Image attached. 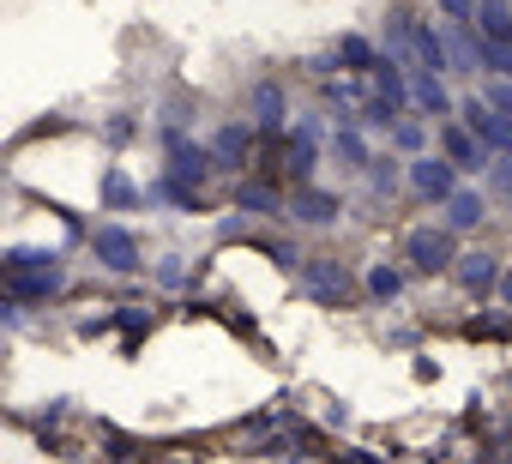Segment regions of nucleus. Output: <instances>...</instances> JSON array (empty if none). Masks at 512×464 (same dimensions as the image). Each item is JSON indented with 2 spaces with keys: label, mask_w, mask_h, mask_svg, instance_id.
Here are the masks:
<instances>
[{
  "label": "nucleus",
  "mask_w": 512,
  "mask_h": 464,
  "mask_svg": "<svg viewBox=\"0 0 512 464\" xmlns=\"http://www.w3.org/2000/svg\"><path fill=\"white\" fill-rule=\"evenodd\" d=\"M61 284V266H55V254H7V290H13V302H37V296H49Z\"/></svg>",
  "instance_id": "1"
},
{
  "label": "nucleus",
  "mask_w": 512,
  "mask_h": 464,
  "mask_svg": "<svg viewBox=\"0 0 512 464\" xmlns=\"http://www.w3.org/2000/svg\"><path fill=\"white\" fill-rule=\"evenodd\" d=\"M404 260H410L416 272H446V266H458L452 229H446V223H440V229H410V236H404Z\"/></svg>",
  "instance_id": "2"
},
{
  "label": "nucleus",
  "mask_w": 512,
  "mask_h": 464,
  "mask_svg": "<svg viewBox=\"0 0 512 464\" xmlns=\"http://www.w3.org/2000/svg\"><path fill=\"white\" fill-rule=\"evenodd\" d=\"M458 115H464V127H470V133H476V139H482L488 151L512 157V121H506V115H500V109H494L488 97H470V103H464Z\"/></svg>",
  "instance_id": "3"
},
{
  "label": "nucleus",
  "mask_w": 512,
  "mask_h": 464,
  "mask_svg": "<svg viewBox=\"0 0 512 464\" xmlns=\"http://www.w3.org/2000/svg\"><path fill=\"white\" fill-rule=\"evenodd\" d=\"M91 248H97V260L109 266V272H133L139 266V242H133V229H97V236H91Z\"/></svg>",
  "instance_id": "4"
},
{
  "label": "nucleus",
  "mask_w": 512,
  "mask_h": 464,
  "mask_svg": "<svg viewBox=\"0 0 512 464\" xmlns=\"http://www.w3.org/2000/svg\"><path fill=\"white\" fill-rule=\"evenodd\" d=\"M410 187H416L422 199H452V193H458L446 157H416V163H410Z\"/></svg>",
  "instance_id": "5"
},
{
  "label": "nucleus",
  "mask_w": 512,
  "mask_h": 464,
  "mask_svg": "<svg viewBox=\"0 0 512 464\" xmlns=\"http://www.w3.org/2000/svg\"><path fill=\"white\" fill-rule=\"evenodd\" d=\"M452 272H458V284H464L470 296H488V290H500V278H506L494 254H458V266H452Z\"/></svg>",
  "instance_id": "6"
},
{
  "label": "nucleus",
  "mask_w": 512,
  "mask_h": 464,
  "mask_svg": "<svg viewBox=\"0 0 512 464\" xmlns=\"http://www.w3.org/2000/svg\"><path fill=\"white\" fill-rule=\"evenodd\" d=\"M440 145H446V163H452V169H482V163H488V145H482L470 127H446Z\"/></svg>",
  "instance_id": "7"
},
{
  "label": "nucleus",
  "mask_w": 512,
  "mask_h": 464,
  "mask_svg": "<svg viewBox=\"0 0 512 464\" xmlns=\"http://www.w3.org/2000/svg\"><path fill=\"white\" fill-rule=\"evenodd\" d=\"M470 31H476L482 43H512V7H506V0H476Z\"/></svg>",
  "instance_id": "8"
},
{
  "label": "nucleus",
  "mask_w": 512,
  "mask_h": 464,
  "mask_svg": "<svg viewBox=\"0 0 512 464\" xmlns=\"http://www.w3.org/2000/svg\"><path fill=\"white\" fill-rule=\"evenodd\" d=\"M247 151H253V133H247V127H223V133L211 139V163H217V169H241Z\"/></svg>",
  "instance_id": "9"
},
{
  "label": "nucleus",
  "mask_w": 512,
  "mask_h": 464,
  "mask_svg": "<svg viewBox=\"0 0 512 464\" xmlns=\"http://www.w3.org/2000/svg\"><path fill=\"white\" fill-rule=\"evenodd\" d=\"M410 43H416V55H422L428 73H446V67H452V49H446V37H440L434 25H410Z\"/></svg>",
  "instance_id": "10"
},
{
  "label": "nucleus",
  "mask_w": 512,
  "mask_h": 464,
  "mask_svg": "<svg viewBox=\"0 0 512 464\" xmlns=\"http://www.w3.org/2000/svg\"><path fill=\"white\" fill-rule=\"evenodd\" d=\"M284 211H296L302 223H332V217H338V199H332V193H320V187H302Z\"/></svg>",
  "instance_id": "11"
},
{
  "label": "nucleus",
  "mask_w": 512,
  "mask_h": 464,
  "mask_svg": "<svg viewBox=\"0 0 512 464\" xmlns=\"http://www.w3.org/2000/svg\"><path fill=\"white\" fill-rule=\"evenodd\" d=\"M410 97H416V109H428V115H446V109H452L440 73H416V79H410Z\"/></svg>",
  "instance_id": "12"
},
{
  "label": "nucleus",
  "mask_w": 512,
  "mask_h": 464,
  "mask_svg": "<svg viewBox=\"0 0 512 464\" xmlns=\"http://www.w3.org/2000/svg\"><path fill=\"white\" fill-rule=\"evenodd\" d=\"M205 169H211V157H205V151H187V145H175V163H169L175 187H199V181H205Z\"/></svg>",
  "instance_id": "13"
},
{
  "label": "nucleus",
  "mask_w": 512,
  "mask_h": 464,
  "mask_svg": "<svg viewBox=\"0 0 512 464\" xmlns=\"http://www.w3.org/2000/svg\"><path fill=\"white\" fill-rule=\"evenodd\" d=\"M446 49H452V67H458V73L482 61V37H470V25H452V31H446Z\"/></svg>",
  "instance_id": "14"
},
{
  "label": "nucleus",
  "mask_w": 512,
  "mask_h": 464,
  "mask_svg": "<svg viewBox=\"0 0 512 464\" xmlns=\"http://www.w3.org/2000/svg\"><path fill=\"white\" fill-rule=\"evenodd\" d=\"M482 223V193H452L446 199V229H476Z\"/></svg>",
  "instance_id": "15"
},
{
  "label": "nucleus",
  "mask_w": 512,
  "mask_h": 464,
  "mask_svg": "<svg viewBox=\"0 0 512 464\" xmlns=\"http://www.w3.org/2000/svg\"><path fill=\"white\" fill-rule=\"evenodd\" d=\"M308 284H314V296H326V302H344V296H350V278H344L338 266H326V260L308 266Z\"/></svg>",
  "instance_id": "16"
},
{
  "label": "nucleus",
  "mask_w": 512,
  "mask_h": 464,
  "mask_svg": "<svg viewBox=\"0 0 512 464\" xmlns=\"http://www.w3.org/2000/svg\"><path fill=\"white\" fill-rule=\"evenodd\" d=\"M314 139H320V127L302 121L296 139H290V175H308V169H314Z\"/></svg>",
  "instance_id": "17"
},
{
  "label": "nucleus",
  "mask_w": 512,
  "mask_h": 464,
  "mask_svg": "<svg viewBox=\"0 0 512 464\" xmlns=\"http://www.w3.org/2000/svg\"><path fill=\"white\" fill-rule=\"evenodd\" d=\"M253 109H260V127H284V91H278V85H260V91H253Z\"/></svg>",
  "instance_id": "18"
},
{
  "label": "nucleus",
  "mask_w": 512,
  "mask_h": 464,
  "mask_svg": "<svg viewBox=\"0 0 512 464\" xmlns=\"http://www.w3.org/2000/svg\"><path fill=\"white\" fill-rule=\"evenodd\" d=\"M338 61H344L350 73H374V67H380V61H374V49H368L362 37H344V43H338Z\"/></svg>",
  "instance_id": "19"
},
{
  "label": "nucleus",
  "mask_w": 512,
  "mask_h": 464,
  "mask_svg": "<svg viewBox=\"0 0 512 464\" xmlns=\"http://www.w3.org/2000/svg\"><path fill=\"white\" fill-rule=\"evenodd\" d=\"M374 85H380V97H386L392 109L404 103V73H398V61H380V67H374Z\"/></svg>",
  "instance_id": "20"
},
{
  "label": "nucleus",
  "mask_w": 512,
  "mask_h": 464,
  "mask_svg": "<svg viewBox=\"0 0 512 464\" xmlns=\"http://www.w3.org/2000/svg\"><path fill=\"white\" fill-rule=\"evenodd\" d=\"M332 151H338V157H344V163H350V169H362V163H368V151H362V139H356V133H350V127H344V133H338V139H332Z\"/></svg>",
  "instance_id": "21"
},
{
  "label": "nucleus",
  "mask_w": 512,
  "mask_h": 464,
  "mask_svg": "<svg viewBox=\"0 0 512 464\" xmlns=\"http://www.w3.org/2000/svg\"><path fill=\"white\" fill-rule=\"evenodd\" d=\"M482 67H494L500 79H512V43H482Z\"/></svg>",
  "instance_id": "22"
},
{
  "label": "nucleus",
  "mask_w": 512,
  "mask_h": 464,
  "mask_svg": "<svg viewBox=\"0 0 512 464\" xmlns=\"http://www.w3.org/2000/svg\"><path fill=\"white\" fill-rule=\"evenodd\" d=\"M368 290H374L380 302H392V296H398V272H392V266H380V272H368Z\"/></svg>",
  "instance_id": "23"
},
{
  "label": "nucleus",
  "mask_w": 512,
  "mask_h": 464,
  "mask_svg": "<svg viewBox=\"0 0 512 464\" xmlns=\"http://www.w3.org/2000/svg\"><path fill=\"white\" fill-rule=\"evenodd\" d=\"M241 205H247V211H278V193H266V187H241Z\"/></svg>",
  "instance_id": "24"
},
{
  "label": "nucleus",
  "mask_w": 512,
  "mask_h": 464,
  "mask_svg": "<svg viewBox=\"0 0 512 464\" xmlns=\"http://www.w3.org/2000/svg\"><path fill=\"white\" fill-rule=\"evenodd\" d=\"M488 103H494V109L512 121V79H494V85H488Z\"/></svg>",
  "instance_id": "25"
},
{
  "label": "nucleus",
  "mask_w": 512,
  "mask_h": 464,
  "mask_svg": "<svg viewBox=\"0 0 512 464\" xmlns=\"http://www.w3.org/2000/svg\"><path fill=\"white\" fill-rule=\"evenodd\" d=\"M440 7H446L452 25H470V19H476V0H440Z\"/></svg>",
  "instance_id": "26"
},
{
  "label": "nucleus",
  "mask_w": 512,
  "mask_h": 464,
  "mask_svg": "<svg viewBox=\"0 0 512 464\" xmlns=\"http://www.w3.org/2000/svg\"><path fill=\"white\" fill-rule=\"evenodd\" d=\"M494 181H500V187H512V157H500V169H494Z\"/></svg>",
  "instance_id": "27"
},
{
  "label": "nucleus",
  "mask_w": 512,
  "mask_h": 464,
  "mask_svg": "<svg viewBox=\"0 0 512 464\" xmlns=\"http://www.w3.org/2000/svg\"><path fill=\"white\" fill-rule=\"evenodd\" d=\"M500 302H506V308H512V272H506V278H500Z\"/></svg>",
  "instance_id": "28"
}]
</instances>
